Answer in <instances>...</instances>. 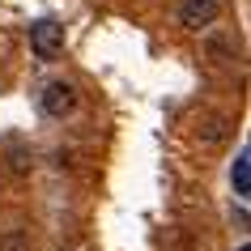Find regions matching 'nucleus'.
<instances>
[{
	"mask_svg": "<svg viewBox=\"0 0 251 251\" xmlns=\"http://www.w3.org/2000/svg\"><path fill=\"white\" fill-rule=\"evenodd\" d=\"M222 17V0H179V26L183 30H213V22Z\"/></svg>",
	"mask_w": 251,
	"mask_h": 251,
	"instance_id": "nucleus-3",
	"label": "nucleus"
},
{
	"mask_svg": "<svg viewBox=\"0 0 251 251\" xmlns=\"http://www.w3.org/2000/svg\"><path fill=\"white\" fill-rule=\"evenodd\" d=\"M4 166H9V175H17V179H26L30 175V166H34V153H30V149H9V162H4Z\"/></svg>",
	"mask_w": 251,
	"mask_h": 251,
	"instance_id": "nucleus-6",
	"label": "nucleus"
},
{
	"mask_svg": "<svg viewBox=\"0 0 251 251\" xmlns=\"http://www.w3.org/2000/svg\"><path fill=\"white\" fill-rule=\"evenodd\" d=\"M0 251H30V234H22V230H4V234H0Z\"/></svg>",
	"mask_w": 251,
	"mask_h": 251,
	"instance_id": "nucleus-8",
	"label": "nucleus"
},
{
	"mask_svg": "<svg viewBox=\"0 0 251 251\" xmlns=\"http://www.w3.org/2000/svg\"><path fill=\"white\" fill-rule=\"evenodd\" d=\"M230 183H234V196L238 200H247V192H251V153H247V149H238L234 166H230Z\"/></svg>",
	"mask_w": 251,
	"mask_h": 251,
	"instance_id": "nucleus-4",
	"label": "nucleus"
},
{
	"mask_svg": "<svg viewBox=\"0 0 251 251\" xmlns=\"http://www.w3.org/2000/svg\"><path fill=\"white\" fill-rule=\"evenodd\" d=\"M39 106H43V115H47V119H68L81 106V94H77L73 81H47L43 94H39Z\"/></svg>",
	"mask_w": 251,
	"mask_h": 251,
	"instance_id": "nucleus-2",
	"label": "nucleus"
},
{
	"mask_svg": "<svg viewBox=\"0 0 251 251\" xmlns=\"http://www.w3.org/2000/svg\"><path fill=\"white\" fill-rule=\"evenodd\" d=\"M30 51L39 55V60H60L64 55V22H55V17H39L34 26H30Z\"/></svg>",
	"mask_w": 251,
	"mask_h": 251,
	"instance_id": "nucleus-1",
	"label": "nucleus"
},
{
	"mask_svg": "<svg viewBox=\"0 0 251 251\" xmlns=\"http://www.w3.org/2000/svg\"><path fill=\"white\" fill-rule=\"evenodd\" d=\"M204 51H209L217 64H234L238 60V39L234 34H213V39L204 43Z\"/></svg>",
	"mask_w": 251,
	"mask_h": 251,
	"instance_id": "nucleus-5",
	"label": "nucleus"
},
{
	"mask_svg": "<svg viewBox=\"0 0 251 251\" xmlns=\"http://www.w3.org/2000/svg\"><path fill=\"white\" fill-rule=\"evenodd\" d=\"M222 136H226V119H222V115L204 119V128H200V141H204V145H217Z\"/></svg>",
	"mask_w": 251,
	"mask_h": 251,
	"instance_id": "nucleus-7",
	"label": "nucleus"
}]
</instances>
